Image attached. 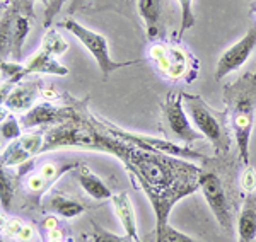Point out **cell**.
<instances>
[{
  "label": "cell",
  "mask_w": 256,
  "mask_h": 242,
  "mask_svg": "<svg viewBox=\"0 0 256 242\" xmlns=\"http://www.w3.org/2000/svg\"><path fill=\"white\" fill-rule=\"evenodd\" d=\"M16 190H18V184H16V178L10 174V169L0 164V207L6 212L10 210Z\"/></svg>",
  "instance_id": "7402d4cb"
},
{
  "label": "cell",
  "mask_w": 256,
  "mask_h": 242,
  "mask_svg": "<svg viewBox=\"0 0 256 242\" xmlns=\"http://www.w3.org/2000/svg\"><path fill=\"white\" fill-rule=\"evenodd\" d=\"M22 65H24V79L31 75H40V73L58 75V77L68 75V68L65 67V65H62L55 56L48 55V53L43 50L32 53Z\"/></svg>",
  "instance_id": "5bb4252c"
},
{
  "label": "cell",
  "mask_w": 256,
  "mask_h": 242,
  "mask_svg": "<svg viewBox=\"0 0 256 242\" xmlns=\"http://www.w3.org/2000/svg\"><path fill=\"white\" fill-rule=\"evenodd\" d=\"M86 2H88V0H68V3H67V12H68L70 15L76 14V12L79 10Z\"/></svg>",
  "instance_id": "d6a6232c"
},
{
  "label": "cell",
  "mask_w": 256,
  "mask_h": 242,
  "mask_svg": "<svg viewBox=\"0 0 256 242\" xmlns=\"http://www.w3.org/2000/svg\"><path fill=\"white\" fill-rule=\"evenodd\" d=\"M76 178L82 190L88 193L92 200H96V202H106V200H111V196H113L108 184L102 181L96 172L90 171L86 164H80L76 169Z\"/></svg>",
  "instance_id": "ac0fdd59"
},
{
  "label": "cell",
  "mask_w": 256,
  "mask_h": 242,
  "mask_svg": "<svg viewBox=\"0 0 256 242\" xmlns=\"http://www.w3.org/2000/svg\"><path fill=\"white\" fill-rule=\"evenodd\" d=\"M44 143V130L38 128L26 135H20L19 138L12 140L0 154V164L6 167H20L26 162L41 155V149Z\"/></svg>",
  "instance_id": "30bf717a"
},
{
  "label": "cell",
  "mask_w": 256,
  "mask_h": 242,
  "mask_svg": "<svg viewBox=\"0 0 256 242\" xmlns=\"http://www.w3.org/2000/svg\"><path fill=\"white\" fill-rule=\"evenodd\" d=\"M156 242H198L186 234L176 231L171 225L166 224L162 227H156Z\"/></svg>",
  "instance_id": "d4e9b609"
},
{
  "label": "cell",
  "mask_w": 256,
  "mask_h": 242,
  "mask_svg": "<svg viewBox=\"0 0 256 242\" xmlns=\"http://www.w3.org/2000/svg\"><path fill=\"white\" fill-rule=\"evenodd\" d=\"M238 242H256V196L246 195L236 219Z\"/></svg>",
  "instance_id": "d6986e66"
},
{
  "label": "cell",
  "mask_w": 256,
  "mask_h": 242,
  "mask_svg": "<svg viewBox=\"0 0 256 242\" xmlns=\"http://www.w3.org/2000/svg\"><path fill=\"white\" fill-rule=\"evenodd\" d=\"M125 145V142L118 140L106 131L101 120H96L89 113H86V118H82L77 113L74 120L52 126L44 131V143L41 154L58 149H79L104 152V154L122 159Z\"/></svg>",
  "instance_id": "7a4b0ae2"
},
{
  "label": "cell",
  "mask_w": 256,
  "mask_h": 242,
  "mask_svg": "<svg viewBox=\"0 0 256 242\" xmlns=\"http://www.w3.org/2000/svg\"><path fill=\"white\" fill-rule=\"evenodd\" d=\"M241 188L246 195H254L256 191V169L251 164H248L241 174Z\"/></svg>",
  "instance_id": "4316f807"
},
{
  "label": "cell",
  "mask_w": 256,
  "mask_h": 242,
  "mask_svg": "<svg viewBox=\"0 0 256 242\" xmlns=\"http://www.w3.org/2000/svg\"><path fill=\"white\" fill-rule=\"evenodd\" d=\"M164 133L171 142H180L181 145H193L195 142L204 140L198 130L193 126L186 109L183 104V92H169L166 101L160 104Z\"/></svg>",
  "instance_id": "52a82bcc"
},
{
  "label": "cell",
  "mask_w": 256,
  "mask_h": 242,
  "mask_svg": "<svg viewBox=\"0 0 256 242\" xmlns=\"http://www.w3.org/2000/svg\"><path fill=\"white\" fill-rule=\"evenodd\" d=\"M198 188L204 193V198L207 202L210 212L216 217L217 224L226 232L232 231L234 227V213L230 207L229 196H227L226 186L222 183L220 176L214 171L202 169L198 176Z\"/></svg>",
  "instance_id": "9c48e42d"
},
{
  "label": "cell",
  "mask_w": 256,
  "mask_h": 242,
  "mask_svg": "<svg viewBox=\"0 0 256 242\" xmlns=\"http://www.w3.org/2000/svg\"><path fill=\"white\" fill-rule=\"evenodd\" d=\"M251 12L256 14V0H253V3H251Z\"/></svg>",
  "instance_id": "8d00e7d4"
},
{
  "label": "cell",
  "mask_w": 256,
  "mask_h": 242,
  "mask_svg": "<svg viewBox=\"0 0 256 242\" xmlns=\"http://www.w3.org/2000/svg\"><path fill=\"white\" fill-rule=\"evenodd\" d=\"M120 161L130 174L132 183L144 190L156 215V227L169 224V213L180 200L198 191L202 167L195 162L160 152L125 145Z\"/></svg>",
  "instance_id": "6da1fadb"
},
{
  "label": "cell",
  "mask_w": 256,
  "mask_h": 242,
  "mask_svg": "<svg viewBox=\"0 0 256 242\" xmlns=\"http://www.w3.org/2000/svg\"><path fill=\"white\" fill-rule=\"evenodd\" d=\"M0 242H6V241H2V239H0Z\"/></svg>",
  "instance_id": "74e56055"
},
{
  "label": "cell",
  "mask_w": 256,
  "mask_h": 242,
  "mask_svg": "<svg viewBox=\"0 0 256 242\" xmlns=\"http://www.w3.org/2000/svg\"><path fill=\"white\" fill-rule=\"evenodd\" d=\"M43 227H44V231H52V229L58 227V222H56V217H55V215H48V217H44V220H43Z\"/></svg>",
  "instance_id": "836d02e7"
},
{
  "label": "cell",
  "mask_w": 256,
  "mask_h": 242,
  "mask_svg": "<svg viewBox=\"0 0 256 242\" xmlns=\"http://www.w3.org/2000/svg\"><path fill=\"white\" fill-rule=\"evenodd\" d=\"M183 104L198 133L210 142L217 155H224L232 145V133L229 128L226 111H216L198 94L183 92Z\"/></svg>",
  "instance_id": "277c9868"
},
{
  "label": "cell",
  "mask_w": 256,
  "mask_h": 242,
  "mask_svg": "<svg viewBox=\"0 0 256 242\" xmlns=\"http://www.w3.org/2000/svg\"><path fill=\"white\" fill-rule=\"evenodd\" d=\"M18 12V5L14 2L9 9L4 10L0 15V63L10 60V39H12V22Z\"/></svg>",
  "instance_id": "44dd1931"
},
{
  "label": "cell",
  "mask_w": 256,
  "mask_h": 242,
  "mask_svg": "<svg viewBox=\"0 0 256 242\" xmlns=\"http://www.w3.org/2000/svg\"><path fill=\"white\" fill-rule=\"evenodd\" d=\"M60 26L64 27L65 31H68L70 34H72L74 38L79 41L82 46L89 51V55L96 60L99 70H101L104 79H108L111 73H113L114 70H118V68L128 67V65L140 63V60H128V61L113 60L111 51H110L108 39H106L102 34H99V32L89 29V27H86L84 24L79 22V20H76L72 17H67V19L62 20Z\"/></svg>",
  "instance_id": "8992f818"
},
{
  "label": "cell",
  "mask_w": 256,
  "mask_h": 242,
  "mask_svg": "<svg viewBox=\"0 0 256 242\" xmlns=\"http://www.w3.org/2000/svg\"><path fill=\"white\" fill-rule=\"evenodd\" d=\"M40 50L46 51L48 55L58 58V56H62L65 51L68 50V41L64 38V34H62L58 29L50 27V29H46V32H44Z\"/></svg>",
  "instance_id": "603a6c76"
},
{
  "label": "cell",
  "mask_w": 256,
  "mask_h": 242,
  "mask_svg": "<svg viewBox=\"0 0 256 242\" xmlns=\"http://www.w3.org/2000/svg\"><path fill=\"white\" fill-rule=\"evenodd\" d=\"M31 31V19L30 12H24L18 7V12L14 15V22H12V39H10V60L19 61L22 60V50L26 39Z\"/></svg>",
  "instance_id": "ffe728a7"
},
{
  "label": "cell",
  "mask_w": 256,
  "mask_h": 242,
  "mask_svg": "<svg viewBox=\"0 0 256 242\" xmlns=\"http://www.w3.org/2000/svg\"><path fill=\"white\" fill-rule=\"evenodd\" d=\"M9 2H12V0H9Z\"/></svg>",
  "instance_id": "f35d334b"
},
{
  "label": "cell",
  "mask_w": 256,
  "mask_h": 242,
  "mask_svg": "<svg viewBox=\"0 0 256 242\" xmlns=\"http://www.w3.org/2000/svg\"><path fill=\"white\" fill-rule=\"evenodd\" d=\"M26 2H30V3H31V2H34V0H16V2H14V3H16V5H18V7H19V9H22V5H24V3H26ZM38 2H41V3H44V7H46V5H48V3H50V2H52V0H38Z\"/></svg>",
  "instance_id": "e575fe53"
},
{
  "label": "cell",
  "mask_w": 256,
  "mask_h": 242,
  "mask_svg": "<svg viewBox=\"0 0 256 242\" xmlns=\"http://www.w3.org/2000/svg\"><path fill=\"white\" fill-rule=\"evenodd\" d=\"M148 58L166 79L192 84L198 73V60L181 44V39H158L148 48Z\"/></svg>",
  "instance_id": "5b68a950"
},
{
  "label": "cell",
  "mask_w": 256,
  "mask_h": 242,
  "mask_svg": "<svg viewBox=\"0 0 256 242\" xmlns=\"http://www.w3.org/2000/svg\"><path fill=\"white\" fill-rule=\"evenodd\" d=\"M254 48H256V26H251L246 34L239 41H236L230 48H227L220 55V58L217 60L216 73H214L216 80H222L227 75H230L232 72L239 70L250 60Z\"/></svg>",
  "instance_id": "7c38bea8"
},
{
  "label": "cell",
  "mask_w": 256,
  "mask_h": 242,
  "mask_svg": "<svg viewBox=\"0 0 256 242\" xmlns=\"http://www.w3.org/2000/svg\"><path fill=\"white\" fill-rule=\"evenodd\" d=\"M34 236H36L34 229H32L31 225H28V224H22V225H20V229L18 231V234H16L14 239L19 241V242H31L32 239H34Z\"/></svg>",
  "instance_id": "4dcf8cb0"
},
{
  "label": "cell",
  "mask_w": 256,
  "mask_h": 242,
  "mask_svg": "<svg viewBox=\"0 0 256 242\" xmlns=\"http://www.w3.org/2000/svg\"><path fill=\"white\" fill-rule=\"evenodd\" d=\"M43 210L50 215L62 217L64 220H72L76 217L82 215L86 212L84 203L77 202V200L70 198L62 193H48L46 200H44Z\"/></svg>",
  "instance_id": "2e32d148"
},
{
  "label": "cell",
  "mask_w": 256,
  "mask_h": 242,
  "mask_svg": "<svg viewBox=\"0 0 256 242\" xmlns=\"http://www.w3.org/2000/svg\"><path fill=\"white\" fill-rule=\"evenodd\" d=\"M94 236H92V242H134L128 236L125 237H120V236H114V234H110L106 232L104 229L98 227V225H94Z\"/></svg>",
  "instance_id": "f1b7e54d"
},
{
  "label": "cell",
  "mask_w": 256,
  "mask_h": 242,
  "mask_svg": "<svg viewBox=\"0 0 256 242\" xmlns=\"http://www.w3.org/2000/svg\"><path fill=\"white\" fill-rule=\"evenodd\" d=\"M0 135H2L4 140H16L22 135V126H20V121L14 114H9L2 123H0Z\"/></svg>",
  "instance_id": "484cf974"
},
{
  "label": "cell",
  "mask_w": 256,
  "mask_h": 242,
  "mask_svg": "<svg viewBox=\"0 0 256 242\" xmlns=\"http://www.w3.org/2000/svg\"><path fill=\"white\" fill-rule=\"evenodd\" d=\"M67 2H68V0H52V2L44 7V20H43V22H44V27H46V29L52 27L53 20H55L56 15L60 14L62 9H64V5Z\"/></svg>",
  "instance_id": "83f0119b"
},
{
  "label": "cell",
  "mask_w": 256,
  "mask_h": 242,
  "mask_svg": "<svg viewBox=\"0 0 256 242\" xmlns=\"http://www.w3.org/2000/svg\"><path fill=\"white\" fill-rule=\"evenodd\" d=\"M111 205L114 208L120 224H122L123 231L134 242H140L138 229H137V217H135V208L132 205L130 195L126 191L116 193L111 196Z\"/></svg>",
  "instance_id": "9a60e30c"
},
{
  "label": "cell",
  "mask_w": 256,
  "mask_h": 242,
  "mask_svg": "<svg viewBox=\"0 0 256 242\" xmlns=\"http://www.w3.org/2000/svg\"><path fill=\"white\" fill-rule=\"evenodd\" d=\"M222 99L230 133L239 150V159L248 166L251 164L250 145L256 116V72H246L236 80L226 84Z\"/></svg>",
  "instance_id": "3957f363"
},
{
  "label": "cell",
  "mask_w": 256,
  "mask_h": 242,
  "mask_svg": "<svg viewBox=\"0 0 256 242\" xmlns=\"http://www.w3.org/2000/svg\"><path fill=\"white\" fill-rule=\"evenodd\" d=\"M138 15L144 20L146 34L150 41H158L162 22V0H135Z\"/></svg>",
  "instance_id": "e0dca14e"
},
{
  "label": "cell",
  "mask_w": 256,
  "mask_h": 242,
  "mask_svg": "<svg viewBox=\"0 0 256 242\" xmlns=\"http://www.w3.org/2000/svg\"><path fill=\"white\" fill-rule=\"evenodd\" d=\"M10 3H12V2H9V0H0V12H4V10L9 9Z\"/></svg>",
  "instance_id": "d590c367"
},
{
  "label": "cell",
  "mask_w": 256,
  "mask_h": 242,
  "mask_svg": "<svg viewBox=\"0 0 256 242\" xmlns=\"http://www.w3.org/2000/svg\"><path fill=\"white\" fill-rule=\"evenodd\" d=\"M12 85H14L12 82H6V80L0 84V123H2L10 114L6 108V99H7V96H9Z\"/></svg>",
  "instance_id": "f546056e"
},
{
  "label": "cell",
  "mask_w": 256,
  "mask_h": 242,
  "mask_svg": "<svg viewBox=\"0 0 256 242\" xmlns=\"http://www.w3.org/2000/svg\"><path fill=\"white\" fill-rule=\"evenodd\" d=\"M180 3V14H181V20H180V31H178L176 38L181 39L184 36V32L192 29L195 26V12H193V0H178Z\"/></svg>",
  "instance_id": "cb8c5ba5"
},
{
  "label": "cell",
  "mask_w": 256,
  "mask_h": 242,
  "mask_svg": "<svg viewBox=\"0 0 256 242\" xmlns=\"http://www.w3.org/2000/svg\"><path fill=\"white\" fill-rule=\"evenodd\" d=\"M41 94H43V82L40 79H30V77H26L24 80L12 85L9 96L6 99L7 111L10 114L16 113L24 114L38 102Z\"/></svg>",
  "instance_id": "4fadbf2b"
},
{
  "label": "cell",
  "mask_w": 256,
  "mask_h": 242,
  "mask_svg": "<svg viewBox=\"0 0 256 242\" xmlns=\"http://www.w3.org/2000/svg\"><path fill=\"white\" fill-rule=\"evenodd\" d=\"M102 126L106 128L110 135H113L118 140L130 143L134 147H138V149L144 150H152V152H160V154H168L172 155V157L178 159H184V161L190 162H208V157L200 152H196L195 149H190L186 145H180L176 142L168 140L166 137H148V135H142V133H130V131H125L123 128H118V126L111 125L110 121L101 120Z\"/></svg>",
  "instance_id": "ba28073f"
},
{
  "label": "cell",
  "mask_w": 256,
  "mask_h": 242,
  "mask_svg": "<svg viewBox=\"0 0 256 242\" xmlns=\"http://www.w3.org/2000/svg\"><path fill=\"white\" fill-rule=\"evenodd\" d=\"M76 108L74 106H56L50 101L36 102L34 106L20 116V126L22 130H36L44 126H56L62 123L76 118Z\"/></svg>",
  "instance_id": "8fae6325"
},
{
  "label": "cell",
  "mask_w": 256,
  "mask_h": 242,
  "mask_svg": "<svg viewBox=\"0 0 256 242\" xmlns=\"http://www.w3.org/2000/svg\"><path fill=\"white\" fill-rule=\"evenodd\" d=\"M46 232H48V239H46V242H72V241H67V239H65L64 231H60L58 227L52 229V231H46Z\"/></svg>",
  "instance_id": "1f68e13d"
}]
</instances>
